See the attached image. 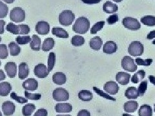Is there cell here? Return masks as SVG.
<instances>
[{"mask_svg": "<svg viewBox=\"0 0 155 116\" xmlns=\"http://www.w3.org/2000/svg\"><path fill=\"white\" fill-rule=\"evenodd\" d=\"M1 41H2V37H0V43H1Z\"/></svg>", "mask_w": 155, "mask_h": 116, "instance_id": "cell-61", "label": "cell"}, {"mask_svg": "<svg viewBox=\"0 0 155 116\" xmlns=\"http://www.w3.org/2000/svg\"><path fill=\"white\" fill-rule=\"evenodd\" d=\"M93 89L95 91L96 93H97L98 95H100V96L103 97V98H105L107 99L111 100V101H116V99L114 98H113V97H111L109 94H107L106 93L103 92L101 91V90H100L99 89H97V88H96V87H93Z\"/></svg>", "mask_w": 155, "mask_h": 116, "instance_id": "cell-45", "label": "cell"}, {"mask_svg": "<svg viewBox=\"0 0 155 116\" xmlns=\"http://www.w3.org/2000/svg\"><path fill=\"white\" fill-rule=\"evenodd\" d=\"M103 10L107 14H114L118 11V7L116 4L107 1L104 4Z\"/></svg>", "mask_w": 155, "mask_h": 116, "instance_id": "cell-20", "label": "cell"}, {"mask_svg": "<svg viewBox=\"0 0 155 116\" xmlns=\"http://www.w3.org/2000/svg\"><path fill=\"white\" fill-rule=\"evenodd\" d=\"M16 42L19 45H26L28 43H31V37L28 36H18L16 39Z\"/></svg>", "mask_w": 155, "mask_h": 116, "instance_id": "cell-37", "label": "cell"}, {"mask_svg": "<svg viewBox=\"0 0 155 116\" xmlns=\"http://www.w3.org/2000/svg\"><path fill=\"white\" fill-rule=\"evenodd\" d=\"M55 41L52 37H48L43 41L41 46V50L44 52H48L54 48Z\"/></svg>", "mask_w": 155, "mask_h": 116, "instance_id": "cell-24", "label": "cell"}, {"mask_svg": "<svg viewBox=\"0 0 155 116\" xmlns=\"http://www.w3.org/2000/svg\"><path fill=\"white\" fill-rule=\"evenodd\" d=\"M84 3L89 4V5H93V4H96L100 3L102 0H81Z\"/></svg>", "mask_w": 155, "mask_h": 116, "instance_id": "cell-48", "label": "cell"}, {"mask_svg": "<svg viewBox=\"0 0 155 116\" xmlns=\"http://www.w3.org/2000/svg\"><path fill=\"white\" fill-rule=\"evenodd\" d=\"M52 34L60 38H68L69 34L65 29L60 27H53L52 29Z\"/></svg>", "mask_w": 155, "mask_h": 116, "instance_id": "cell-26", "label": "cell"}, {"mask_svg": "<svg viewBox=\"0 0 155 116\" xmlns=\"http://www.w3.org/2000/svg\"><path fill=\"white\" fill-rule=\"evenodd\" d=\"M122 116H133V115H129V114H122Z\"/></svg>", "mask_w": 155, "mask_h": 116, "instance_id": "cell-55", "label": "cell"}, {"mask_svg": "<svg viewBox=\"0 0 155 116\" xmlns=\"http://www.w3.org/2000/svg\"><path fill=\"white\" fill-rule=\"evenodd\" d=\"M56 116H71V115H57Z\"/></svg>", "mask_w": 155, "mask_h": 116, "instance_id": "cell-57", "label": "cell"}, {"mask_svg": "<svg viewBox=\"0 0 155 116\" xmlns=\"http://www.w3.org/2000/svg\"><path fill=\"white\" fill-rule=\"evenodd\" d=\"M138 103L136 101H129L124 105V109L126 112L133 113L138 109Z\"/></svg>", "mask_w": 155, "mask_h": 116, "instance_id": "cell-22", "label": "cell"}, {"mask_svg": "<svg viewBox=\"0 0 155 116\" xmlns=\"http://www.w3.org/2000/svg\"><path fill=\"white\" fill-rule=\"evenodd\" d=\"M34 72H35V75L36 77L41 79L45 78V77H47L48 75V73H49L46 65L43 63H40L37 65L35 67Z\"/></svg>", "mask_w": 155, "mask_h": 116, "instance_id": "cell-8", "label": "cell"}, {"mask_svg": "<svg viewBox=\"0 0 155 116\" xmlns=\"http://www.w3.org/2000/svg\"><path fill=\"white\" fill-rule=\"evenodd\" d=\"M145 76V72L143 70H140L133 76L131 78V82L133 83L137 84L140 81H142Z\"/></svg>", "mask_w": 155, "mask_h": 116, "instance_id": "cell-30", "label": "cell"}, {"mask_svg": "<svg viewBox=\"0 0 155 116\" xmlns=\"http://www.w3.org/2000/svg\"><path fill=\"white\" fill-rule=\"evenodd\" d=\"M122 24L124 27L130 31H138L141 28V24L138 21V19L130 17H126L124 18Z\"/></svg>", "mask_w": 155, "mask_h": 116, "instance_id": "cell-5", "label": "cell"}, {"mask_svg": "<svg viewBox=\"0 0 155 116\" xmlns=\"http://www.w3.org/2000/svg\"><path fill=\"white\" fill-rule=\"evenodd\" d=\"M72 45L74 47H80L84 45L85 39L81 36H74L71 39Z\"/></svg>", "mask_w": 155, "mask_h": 116, "instance_id": "cell-34", "label": "cell"}, {"mask_svg": "<svg viewBox=\"0 0 155 116\" xmlns=\"http://www.w3.org/2000/svg\"><path fill=\"white\" fill-rule=\"evenodd\" d=\"M55 110L58 113H70L72 110V106L69 103H58L55 106Z\"/></svg>", "mask_w": 155, "mask_h": 116, "instance_id": "cell-16", "label": "cell"}, {"mask_svg": "<svg viewBox=\"0 0 155 116\" xmlns=\"http://www.w3.org/2000/svg\"><path fill=\"white\" fill-rule=\"evenodd\" d=\"M12 90V86L8 82H2L0 83V95L7 96Z\"/></svg>", "mask_w": 155, "mask_h": 116, "instance_id": "cell-25", "label": "cell"}, {"mask_svg": "<svg viewBox=\"0 0 155 116\" xmlns=\"http://www.w3.org/2000/svg\"><path fill=\"white\" fill-rule=\"evenodd\" d=\"M135 62L138 65L148 66L151 65V63H153V60L150 59V58L147 60H143V59H141V58H137V59L135 60Z\"/></svg>", "mask_w": 155, "mask_h": 116, "instance_id": "cell-40", "label": "cell"}, {"mask_svg": "<svg viewBox=\"0 0 155 116\" xmlns=\"http://www.w3.org/2000/svg\"><path fill=\"white\" fill-rule=\"evenodd\" d=\"M152 43H153V45H155V40H154V41L152 42Z\"/></svg>", "mask_w": 155, "mask_h": 116, "instance_id": "cell-58", "label": "cell"}, {"mask_svg": "<svg viewBox=\"0 0 155 116\" xmlns=\"http://www.w3.org/2000/svg\"><path fill=\"white\" fill-rule=\"evenodd\" d=\"M78 98L83 101H90L93 99V94L89 90H82L78 93Z\"/></svg>", "mask_w": 155, "mask_h": 116, "instance_id": "cell-29", "label": "cell"}, {"mask_svg": "<svg viewBox=\"0 0 155 116\" xmlns=\"http://www.w3.org/2000/svg\"><path fill=\"white\" fill-rule=\"evenodd\" d=\"M7 76L10 78H14L17 74V66L15 63L8 62L4 66Z\"/></svg>", "mask_w": 155, "mask_h": 116, "instance_id": "cell-11", "label": "cell"}, {"mask_svg": "<svg viewBox=\"0 0 155 116\" xmlns=\"http://www.w3.org/2000/svg\"><path fill=\"white\" fill-rule=\"evenodd\" d=\"M25 12L21 7H14L10 13V19L13 22L21 23L25 20Z\"/></svg>", "mask_w": 155, "mask_h": 116, "instance_id": "cell-3", "label": "cell"}, {"mask_svg": "<svg viewBox=\"0 0 155 116\" xmlns=\"http://www.w3.org/2000/svg\"><path fill=\"white\" fill-rule=\"evenodd\" d=\"M19 34L21 35H26L30 32V27L27 25L25 24H21L19 25Z\"/></svg>", "mask_w": 155, "mask_h": 116, "instance_id": "cell-44", "label": "cell"}, {"mask_svg": "<svg viewBox=\"0 0 155 116\" xmlns=\"http://www.w3.org/2000/svg\"><path fill=\"white\" fill-rule=\"evenodd\" d=\"M103 45V41L99 36L92 38L89 41L90 47L94 50H100Z\"/></svg>", "mask_w": 155, "mask_h": 116, "instance_id": "cell-21", "label": "cell"}, {"mask_svg": "<svg viewBox=\"0 0 155 116\" xmlns=\"http://www.w3.org/2000/svg\"><path fill=\"white\" fill-rule=\"evenodd\" d=\"M16 110V106L11 101H5L2 104V110L4 115H12Z\"/></svg>", "mask_w": 155, "mask_h": 116, "instance_id": "cell-12", "label": "cell"}, {"mask_svg": "<svg viewBox=\"0 0 155 116\" xmlns=\"http://www.w3.org/2000/svg\"><path fill=\"white\" fill-rule=\"evenodd\" d=\"M118 21H119V17L118 16V14H116L110 15L107 19V21L109 25H113V24H115Z\"/></svg>", "mask_w": 155, "mask_h": 116, "instance_id": "cell-46", "label": "cell"}, {"mask_svg": "<svg viewBox=\"0 0 155 116\" xmlns=\"http://www.w3.org/2000/svg\"><path fill=\"white\" fill-rule=\"evenodd\" d=\"M147 81H142L138 86V91L139 93V96H143L145 92L147 90Z\"/></svg>", "mask_w": 155, "mask_h": 116, "instance_id": "cell-41", "label": "cell"}, {"mask_svg": "<svg viewBox=\"0 0 155 116\" xmlns=\"http://www.w3.org/2000/svg\"><path fill=\"white\" fill-rule=\"evenodd\" d=\"M41 38L37 35H33L32 36V40L30 43V47L32 50L39 51L41 50Z\"/></svg>", "mask_w": 155, "mask_h": 116, "instance_id": "cell-19", "label": "cell"}, {"mask_svg": "<svg viewBox=\"0 0 155 116\" xmlns=\"http://www.w3.org/2000/svg\"><path fill=\"white\" fill-rule=\"evenodd\" d=\"M154 37H155V31H153L151 32H150L147 36V39L149 40H152V39H154Z\"/></svg>", "mask_w": 155, "mask_h": 116, "instance_id": "cell-51", "label": "cell"}, {"mask_svg": "<svg viewBox=\"0 0 155 116\" xmlns=\"http://www.w3.org/2000/svg\"><path fill=\"white\" fill-rule=\"evenodd\" d=\"M22 86L23 89L29 91H35L38 87V81L34 78H29L25 81L22 84Z\"/></svg>", "mask_w": 155, "mask_h": 116, "instance_id": "cell-15", "label": "cell"}, {"mask_svg": "<svg viewBox=\"0 0 155 116\" xmlns=\"http://www.w3.org/2000/svg\"><path fill=\"white\" fill-rule=\"evenodd\" d=\"M8 56V51L6 45H0V59L5 60Z\"/></svg>", "mask_w": 155, "mask_h": 116, "instance_id": "cell-39", "label": "cell"}, {"mask_svg": "<svg viewBox=\"0 0 155 116\" xmlns=\"http://www.w3.org/2000/svg\"><path fill=\"white\" fill-rule=\"evenodd\" d=\"M24 94H25L26 98L31 100H39L41 98V95L40 94H31L28 92L27 90L25 91Z\"/></svg>", "mask_w": 155, "mask_h": 116, "instance_id": "cell-43", "label": "cell"}, {"mask_svg": "<svg viewBox=\"0 0 155 116\" xmlns=\"http://www.w3.org/2000/svg\"><path fill=\"white\" fill-rule=\"evenodd\" d=\"M130 79V75L127 72H120L116 76V80L122 85H127L129 84Z\"/></svg>", "mask_w": 155, "mask_h": 116, "instance_id": "cell-13", "label": "cell"}, {"mask_svg": "<svg viewBox=\"0 0 155 116\" xmlns=\"http://www.w3.org/2000/svg\"><path fill=\"white\" fill-rule=\"evenodd\" d=\"M6 79V75L5 74L3 70H0V81Z\"/></svg>", "mask_w": 155, "mask_h": 116, "instance_id": "cell-52", "label": "cell"}, {"mask_svg": "<svg viewBox=\"0 0 155 116\" xmlns=\"http://www.w3.org/2000/svg\"><path fill=\"white\" fill-rule=\"evenodd\" d=\"M90 27V21L85 17H80L78 18L74 23L72 30L76 33L80 34H85L88 32Z\"/></svg>", "mask_w": 155, "mask_h": 116, "instance_id": "cell-1", "label": "cell"}, {"mask_svg": "<svg viewBox=\"0 0 155 116\" xmlns=\"http://www.w3.org/2000/svg\"><path fill=\"white\" fill-rule=\"evenodd\" d=\"M1 65H2V63H1V61H0V66H1Z\"/></svg>", "mask_w": 155, "mask_h": 116, "instance_id": "cell-62", "label": "cell"}, {"mask_svg": "<svg viewBox=\"0 0 155 116\" xmlns=\"http://www.w3.org/2000/svg\"><path fill=\"white\" fill-rule=\"evenodd\" d=\"M0 116H3V115H2V112H1V111H0Z\"/></svg>", "mask_w": 155, "mask_h": 116, "instance_id": "cell-60", "label": "cell"}, {"mask_svg": "<svg viewBox=\"0 0 155 116\" xmlns=\"http://www.w3.org/2000/svg\"><path fill=\"white\" fill-rule=\"evenodd\" d=\"M113 1H114V2H118V3H119V2H122L123 0H113Z\"/></svg>", "mask_w": 155, "mask_h": 116, "instance_id": "cell-56", "label": "cell"}, {"mask_svg": "<svg viewBox=\"0 0 155 116\" xmlns=\"http://www.w3.org/2000/svg\"><path fill=\"white\" fill-rule=\"evenodd\" d=\"M154 112H155V103L154 104Z\"/></svg>", "mask_w": 155, "mask_h": 116, "instance_id": "cell-59", "label": "cell"}, {"mask_svg": "<svg viewBox=\"0 0 155 116\" xmlns=\"http://www.w3.org/2000/svg\"><path fill=\"white\" fill-rule=\"evenodd\" d=\"M48 71L50 72L52 70L56 63V54L54 52H51L48 57Z\"/></svg>", "mask_w": 155, "mask_h": 116, "instance_id": "cell-33", "label": "cell"}, {"mask_svg": "<svg viewBox=\"0 0 155 116\" xmlns=\"http://www.w3.org/2000/svg\"><path fill=\"white\" fill-rule=\"evenodd\" d=\"M11 98L12 99L17 101V102L19 103L23 104V103H27L28 102L27 99H26L25 98H22V97L18 96L17 94L15 92H12L11 94Z\"/></svg>", "mask_w": 155, "mask_h": 116, "instance_id": "cell-42", "label": "cell"}, {"mask_svg": "<svg viewBox=\"0 0 155 116\" xmlns=\"http://www.w3.org/2000/svg\"><path fill=\"white\" fill-rule=\"evenodd\" d=\"M149 80L151 83L155 86V77L154 76H149Z\"/></svg>", "mask_w": 155, "mask_h": 116, "instance_id": "cell-53", "label": "cell"}, {"mask_svg": "<svg viewBox=\"0 0 155 116\" xmlns=\"http://www.w3.org/2000/svg\"><path fill=\"white\" fill-rule=\"evenodd\" d=\"M125 96L129 99H136L139 97L138 89L134 86H130L125 90Z\"/></svg>", "mask_w": 155, "mask_h": 116, "instance_id": "cell-23", "label": "cell"}, {"mask_svg": "<svg viewBox=\"0 0 155 116\" xmlns=\"http://www.w3.org/2000/svg\"><path fill=\"white\" fill-rule=\"evenodd\" d=\"M139 116H152L153 115V109L151 106L147 105H143L140 106L138 110Z\"/></svg>", "mask_w": 155, "mask_h": 116, "instance_id": "cell-27", "label": "cell"}, {"mask_svg": "<svg viewBox=\"0 0 155 116\" xmlns=\"http://www.w3.org/2000/svg\"><path fill=\"white\" fill-rule=\"evenodd\" d=\"M6 22L4 20H0V34L4 33V26L5 25Z\"/></svg>", "mask_w": 155, "mask_h": 116, "instance_id": "cell-50", "label": "cell"}, {"mask_svg": "<svg viewBox=\"0 0 155 116\" xmlns=\"http://www.w3.org/2000/svg\"><path fill=\"white\" fill-rule=\"evenodd\" d=\"M119 86L114 81H108L104 85V90L107 93H108L111 95L116 94L119 91Z\"/></svg>", "mask_w": 155, "mask_h": 116, "instance_id": "cell-10", "label": "cell"}, {"mask_svg": "<svg viewBox=\"0 0 155 116\" xmlns=\"http://www.w3.org/2000/svg\"><path fill=\"white\" fill-rule=\"evenodd\" d=\"M140 21L143 23L144 25L148 27L155 26V16H145L140 19Z\"/></svg>", "mask_w": 155, "mask_h": 116, "instance_id": "cell-31", "label": "cell"}, {"mask_svg": "<svg viewBox=\"0 0 155 116\" xmlns=\"http://www.w3.org/2000/svg\"><path fill=\"white\" fill-rule=\"evenodd\" d=\"M29 74L28 66L26 63H21L19 65L18 76L20 79H25L28 77Z\"/></svg>", "mask_w": 155, "mask_h": 116, "instance_id": "cell-17", "label": "cell"}, {"mask_svg": "<svg viewBox=\"0 0 155 116\" xmlns=\"http://www.w3.org/2000/svg\"><path fill=\"white\" fill-rule=\"evenodd\" d=\"M144 51L143 45L138 41H133L129 46L128 52L132 56H141Z\"/></svg>", "mask_w": 155, "mask_h": 116, "instance_id": "cell-4", "label": "cell"}, {"mask_svg": "<svg viewBox=\"0 0 155 116\" xmlns=\"http://www.w3.org/2000/svg\"><path fill=\"white\" fill-rule=\"evenodd\" d=\"M3 1L5 2V3H8V4H11V3H14L15 0H3Z\"/></svg>", "mask_w": 155, "mask_h": 116, "instance_id": "cell-54", "label": "cell"}, {"mask_svg": "<svg viewBox=\"0 0 155 116\" xmlns=\"http://www.w3.org/2000/svg\"><path fill=\"white\" fill-rule=\"evenodd\" d=\"M52 81L55 84L58 85H64L67 81L66 76L63 72H56L52 76Z\"/></svg>", "mask_w": 155, "mask_h": 116, "instance_id": "cell-18", "label": "cell"}, {"mask_svg": "<svg viewBox=\"0 0 155 116\" xmlns=\"http://www.w3.org/2000/svg\"><path fill=\"white\" fill-rule=\"evenodd\" d=\"M104 25H105V22L103 21L97 22L91 28V34H96L98 31H101V29L103 28Z\"/></svg>", "mask_w": 155, "mask_h": 116, "instance_id": "cell-36", "label": "cell"}, {"mask_svg": "<svg viewBox=\"0 0 155 116\" xmlns=\"http://www.w3.org/2000/svg\"><path fill=\"white\" fill-rule=\"evenodd\" d=\"M77 116H91V114L88 110H81L78 113Z\"/></svg>", "mask_w": 155, "mask_h": 116, "instance_id": "cell-49", "label": "cell"}, {"mask_svg": "<svg viewBox=\"0 0 155 116\" xmlns=\"http://www.w3.org/2000/svg\"><path fill=\"white\" fill-rule=\"evenodd\" d=\"M36 32L40 35H47L50 31V25L47 21H38L35 26Z\"/></svg>", "mask_w": 155, "mask_h": 116, "instance_id": "cell-9", "label": "cell"}, {"mask_svg": "<svg viewBox=\"0 0 155 116\" xmlns=\"http://www.w3.org/2000/svg\"><path fill=\"white\" fill-rule=\"evenodd\" d=\"M47 110L45 108H40L36 111L34 116H47Z\"/></svg>", "mask_w": 155, "mask_h": 116, "instance_id": "cell-47", "label": "cell"}, {"mask_svg": "<svg viewBox=\"0 0 155 116\" xmlns=\"http://www.w3.org/2000/svg\"><path fill=\"white\" fill-rule=\"evenodd\" d=\"M122 66L123 69L130 72H134L137 70V65L134 63L133 58L128 56H124L122 60Z\"/></svg>", "mask_w": 155, "mask_h": 116, "instance_id": "cell-6", "label": "cell"}, {"mask_svg": "<svg viewBox=\"0 0 155 116\" xmlns=\"http://www.w3.org/2000/svg\"><path fill=\"white\" fill-rule=\"evenodd\" d=\"M8 12V7L6 4L0 2V18H5Z\"/></svg>", "mask_w": 155, "mask_h": 116, "instance_id": "cell-38", "label": "cell"}, {"mask_svg": "<svg viewBox=\"0 0 155 116\" xmlns=\"http://www.w3.org/2000/svg\"><path fill=\"white\" fill-rule=\"evenodd\" d=\"M118 50V46L113 41H107L104 45L103 52L107 54H113Z\"/></svg>", "mask_w": 155, "mask_h": 116, "instance_id": "cell-14", "label": "cell"}, {"mask_svg": "<svg viewBox=\"0 0 155 116\" xmlns=\"http://www.w3.org/2000/svg\"><path fill=\"white\" fill-rule=\"evenodd\" d=\"M10 54L12 56H17L21 52V48L15 42L12 41L8 45Z\"/></svg>", "mask_w": 155, "mask_h": 116, "instance_id": "cell-28", "label": "cell"}, {"mask_svg": "<svg viewBox=\"0 0 155 116\" xmlns=\"http://www.w3.org/2000/svg\"><path fill=\"white\" fill-rule=\"evenodd\" d=\"M6 29L8 32L13 34H15V35L19 34V25H16L13 23H9L8 24H7Z\"/></svg>", "mask_w": 155, "mask_h": 116, "instance_id": "cell-35", "label": "cell"}, {"mask_svg": "<svg viewBox=\"0 0 155 116\" xmlns=\"http://www.w3.org/2000/svg\"><path fill=\"white\" fill-rule=\"evenodd\" d=\"M52 97L57 101H65L69 99V94L64 89L58 88L53 91Z\"/></svg>", "mask_w": 155, "mask_h": 116, "instance_id": "cell-7", "label": "cell"}, {"mask_svg": "<svg viewBox=\"0 0 155 116\" xmlns=\"http://www.w3.org/2000/svg\"><path fill=\"white\" fill-rule=\"evenodd\" d=\"M75 19L74 14L70 10H65L59 15V22L63 26L68 27L72 24Z\"/></svg>", "mask_w": 155, "mask_h": 116, "instance_id": "cell-2", "label": "cell"}, {"mask_svg": "<svg viewBox=\"0 0 155 116\" xmlns=\"http://www.w3.org/2000/svg\"><path fill=\"white\" fill-rule=\"evenodd\" d=\"M36 108L35 105L32 103H28L25 105L22 108V114L25 116H30Z\"/></svg>", "mask_w": 155, "mask_h": 116, "instance_id": "cell-32", "label": "cell"}]
</instances>
